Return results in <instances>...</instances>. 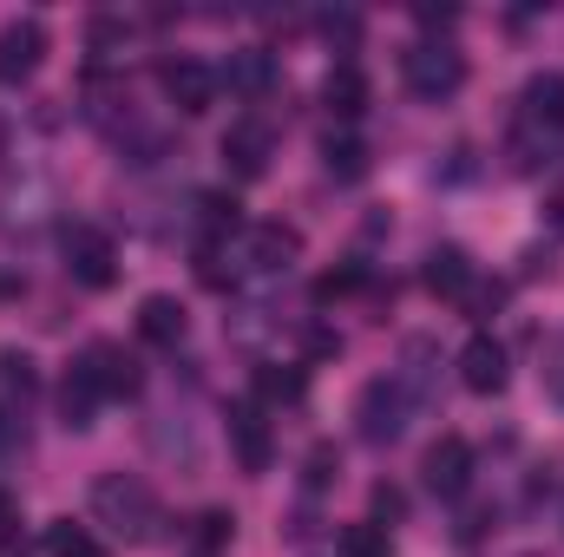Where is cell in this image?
Listing matches in <instances>:
<instances>
[{"instance_id": "6da1fadb", "label": "cell", "mask_w": 564, "mask_h": 557, "mask_svg": "<svg viewBox=\"0 0 564 557\" xmlns=\"http://www.w3.org/2000/svg\"><path fill=\"white\" fill-rule=\"evenodd\" d=\"M93 518L106 525V532H119L126 545H139L158 532V499H151V485L132 479V472H106L99 485H93Z\"/></svg>"}, {"instance_id": "7a4b0ae2", "label": "cell", "mask_w": 564, "mask_h": 557, "mask_svg": "<svg viewBox=\"0 0 564 557\" xmlns=\"http://www.w3.org/2000/svg\"><path fill=\"white\" fill-rule=\"evenodd\" d=\"M401 73H408V92L426 99V106H440V99H453V92L466 86V59H459L453 46H440V40H421V46L401 59Z\"/></svg>"}, {"instance_id": "3957f363", "label": "cell", "mask_w": 564, "mask_h": 557, "mask_svg": "<svg viewBox=\"0 0 564 557\" xmlns=\"http://www.w3.org/2000/svg\"><path fill=\"white\" fill-rule=\"evenodd\" d=\"M408 387L401 381H368L361 387V401H355V419H361V439H375V446H388V439H401L408 433Z\"/></svg>"}, {"instance_id": "277c9868", "label": "cell", "mask_w": 564, "mask_h": 557, "mask_svg": "<svg viewBox=\"0 0 564 557\" xmlns=\"http://www.w3.org/2000/svg\"><path fill=\"white\" fill-rule=\"evenodd\" d=\"M66 270H73L79 288H112V276H119V250H112V237L93 230V223H79V230L66 237Z\"/></svg>"}, {"instance_id": "5b68a950", "label": "cell", "mask_w": 564, "mask_h": 557, "mask_svg": "<svg viewBox=\"0 0 564 557\" xmlns=\"http://www.w3.org/2000/svg\"><path fill=\"white\" fill-rule=\"evenodd\" d=\"M270 157H276V132H270V119H257V112L230 119V132H224V164H230L237 177H263Z\"/></svg>"}, {"instance_id": "8992f818", "label": "cell", "mask_w": 564, "mask_h": 557, "mask_svg": "<svg viewBox=\"0 0 564 557\" xmlns=\"http://www.w3.org/2000/svg\"><path fill=\"white\" fill-rule=\"evenodd\" d=\"M40 59H46V26H40V20H7V26H0V86L33 79Z\"/></svg>"}, {"instance_id": "52a82bcc", "label": "cell", "mask_w": 564, "mask_h": 557, "mask_svg": "<svg viewBox=\"0 0 564 557\" xmlns=\"http://www.w3.org/2000/svg\"><path fill=\"white\" fill-rule=\"evenodd\" d=\"M79 368L93 374V387L106 394V401H126V394H139V354H126L119 341H93L86 354H79Z\"/></svg>"}, {"instance_id": "ba28073f", "label": "cell", "mask_w": 564, "mask_h": 557, "mask_svg": "<svg viewBox=\"0 0 564 557\" xmlns=\"http://www.w3.org/2000/svg\"><path fill=\"white\" fill-rule=\"evenodd\" d=\"M164 99L184 112V119H204L217 106V73L204 59H171L164 66Z\"/></svg>"}, {"instance_id": "9c48e42d", "label": "cell", "mask_w": 564, "mask_h": 557, "mask_svg": "<svg viewBox=\"0 0 564 557\" xmlns=\"http://www.w3.org/2000/svg\"><path fill=\"white\" fill-rule=\"evenodd\" d=\"M426 472V492H440V499H459L466 492V479H473V446L459 439V433H446V439H433L421 459Z\"/></svg>"}, {"instance_id": "30bf717a", "label": "cell", "mask_w": 564, "mask_h": 557, "mask_svg": "<svg viewBox=\"0 0 564 557\" xmlns=\"http://www.w3.org/2000/svg\"><path fill=\"white\" fill-rule=\"evenodd\" d=\"M243 256H250L257 276H276V270H289V263L302 256V230H295V223H250Z\"/></svg>"}, {"instance_id": "8fae6325", "label": "cell", "mask_w": 564, "mask_h": 557, "mask_svg": "<svg viewBox=\"0 0 564 557\" xmlns=\"http://www.w3.org/2000/svg\"><path fill=\"white\" fill-rule=\"evenodd\" d=\"M459 381H466L473 394H499V387H506V348H499L492 335H473V341L459 348Z\"/></svg>"}, {"instance_id": "7c38bea8", "label": "cell", "mask_w": 564, "mask_h": 557, "mask_svg": "<svg viewBox=\"0 0 564 557\" xmlns=\"http://www.w3.org/2000/svg\"><path fill=\"white\" fill-rule=\"evenodd\" d=\"M230 446H237V459H243V472H270V419L263 407H230Z\"/></svg>"}, {"instance_id": "4fadbf2b", "label": "cell", "mask_w": 564, "mask_h": 557, "mask_svg": "<svg viewBox=\"0 0 564 557\" xmlns=\"http://www.w3.org/2000/svg\"><path fill=\"white\" fill-rule=\"evenodd\" d=\"M184 328H191V315H184L177 295H144L139 302V335L151 341V348H177Z\"/></svg>"}, {"instance_id": "5bb4252c", "label": "cell", "mask_w": 564, "mask_h": 557, "mask_svg": "<svg viewBox=\"0 0 564 557\" xmlns=\"http://www.w3.org/2000/svg\"><path fill=\"white\" fill-rule=\"evenodd\" d=\"M525 125H539L545 139H564V73H539L525 86Z\"/></svg>"}, {"instance_id": "9a60e30c", "label": "cell", "mask_w": 564, "mask_h": 557, "mask_svg": "<svg viewBox=\"0 0 564 557\" xmlns=\"http://www.w3.org/2000/svg\"><path fill=\"white\" fill-rule=\"evenodd\" d=\"M99 401H106V394H99V387H93V374L73 361V368H66V381H59V426H66V433H86Z\"/></svg>"}, {"instance_id": "2e32d148", "label": "cell", "mask_w": 564, "mask_h": 557, "mask_svg": "<svg viewBox=\"0 0 564 557\" xmlns=\"http://www.w3.org/2000/svg\"><path fill=\"white\" fill-rule=\"evenodd\" d=\"M224 79H230V92H243V99H263V92L276 86V59H270L263 46H243V53H230Z\"/></svg>"}, {"instance_id": "e0dca14e", "label": "cell", "mask_w": 564, "mask_h": 557, "mask_svg": "<svg viewBox=\"0 0 564 557\" xmlns=\"http://www.w3.org/2000/svg\"><path fill=\"white\" fill-rule=\"evenodd\" d=\"M322 106H328V119H361V112H368V79H361V66H335L328 86H322Z\"/></svg>"}, {"instance_id": "ac0fdd59", "label": "cell", "mask_w": 564, "mask_h": 557, "mask_svg": "<svg viewBox=\"0 0 564 557\" xmlns=\"http://www.w3.org/2000/svg\"><path fill=\"white\" fill-rule=\"evenodd\" d=\"M426 288H433V295H466V288H473V256H466L459 243H440V250L426 256Z\"/></svg>"}, {"instance_id": "d6986e66", "label": "cell", "mask_w": 564, "mask_h": 557, "mask_svg": "<svg viewBox=\"0 0 564 557\" xmlns=\"http://www.w3.org/2000/svg\"><path fill=\"white\" fill-rule=\"evenodd\" d=\"M0 394H7V407H33V401H40V368H33V354L0 348Z\"/></svg>"}, {"instance_id": "ffe728a7", "label": "cell", "mask_w": 564, "mask_h": 557, "mask_svg": "<svg viewBox=\"0 0 564 557\" xmlns=\"http://www.w3.org/2000/svg\"><path fill=\"white\" fill-rule=\"evenodd\" d=\"M322 171H328L335 184H361V177H368V144L355 139V132L328 139V144H322Z\"/></svg>"}, {"instance_id": "44dd1931", "label": "cell", "mask_w": 564, "mask_h": 557, "mask_svg": "<svg viewBox=\"0 0 564 557\" xmlns=\"http://www.w3.org/2000/svg\"><path fill=\"white\" fill-rule=\"evenodd\" d=\"M46 557H106V545L93 538V525L53 518V525H46Z\"/></svg>"}, {"instance_id": "7402d4cb", "label": "cell", "mask_w": 564, "mask_h": 557, "mask_svg": "<svg viewBox=\"0 0 564 557\" xmlns=\"http://www.w3.org/2000/svg\"><path fill=\"white\" fill-rule=\"evenodd\" d=\"M257 394L270 407H295L308 394V381H302V368H257Z\"/></svg>"}, {"instance_id": "603a6c76", "label": "cell", "mask_w": 564, "mask_h": 557, "mask_svg": "<svg viewBox=\"0 0 564 557\" xmlns=\"http://www.w3.org/2000/svg\"><path fill=\"white\" fill-rule=\"evenodd\" d=\"M341 557H394V538H388V525H341Z\"/></svg>"}, {"instance_id": "cb8c5ba5", "label": "cell", "mask_w": 564, "mask_h": 557, "mask_svg": "<svg viewBox=\"0 0 564 557\" xmlns=\"http://www.w3.org/2000/svg\"><path fill=\"white\" fill-rule=\"evenodd\" d=\"M197 217H204V230H210V237L243 230V204H237V197H197Z\"/></svg>"}, {"instance_id": "d4e9b609", "label": "cell", "mask_w": 564, "mask_h": 557, "mask_svg": "<svg viewBox=\"0 0 564 557\" xmlns=\"http://www.w3.org/2000/svg\"><path fill=\"white\" fill-rule=\"evenodd\" d=\"M335 472H341V452H335L328 439H315V446H308V459H302V479H308V492L335 485Z\"/></svg>"}, {"instance_id": "484cf974", "label": "cell", "mask_w": 564, "mask_h": 557, "mask_svg": "<svg viewBox=\"0 0 564 557\" xmlns=\"http://www.w3.org/2000/svg\"><path fill=\"white\" fill-rule=\"evenodd\" d=\"M230 532H237V518H230V512H204V518H197V545H204L210 557L230 545Z\"/></svg>"}, {"instance_id": "4316f807", "label": "cell", "mask_w": 564, "mask_h": 557, "mask_svg": "<svg viewBox=\"0 0 564 557\" xmlns=\"http://www.w3.org/2000/svg\"><path fill=\"white\" fill-rule=\"evenodd\" d=\"M368 505H375V525H394V518L408 512V499H401V485H375V499H368Z\"/></svg>"}, {"instance_id": "83f0119b", "label": "cell", "mask_w": 564, "mask_h": 557, "mask_svg": "<svg viewBox=\"0 0 564 557\" xmlns=\"http://www.w3.org/2000/svg\"><path fill=\"white\" fill-rule=\"evenodd\" d=\"M348 288H361V270H335V276L315 282V308H328L335 295H348Z\"/></svg>"}, {"instance_id": "f1b7e54d", "label": "cell", "mask_w": 564, "mask_h": 557, "mask_svg": "<svg viewBox=\"0 0 564 557\" xmlns=\"http://www.w3.org/2000/svg\"><path fill=\"white\" fill-rule=\"evenodd\" d=\"M197 276L210 282V288H230V270H224V250H217V243H204V256H197Z\"/></svg>"}, {"instance_id": "f546056e", "label": "cell", "mask_w": 564, "mask_h": 557, "mask_svg": "<svg viewBox=\"0 0 564 557\" xmlns=\"http://www.w3.org/2000/svg\"><path fill=\"white\" fill-rule=\"evenodd\" d=\"M545 387L564 401V341H552V354H545Z\"/></svg>"}, {"instance_id": "4dcf8cb0", "label": "cell", "mask_w": 564, "mask_h": 557, "mask_svg": "<svg viewBox=\"0 0 564 557\" xmlns=\"http://www.w3.org/2000/svg\"><path fill=\"white\" fill-rule=\"evenodd\" d=\"M197 557H210V551H197Z\"/></svg>"}]
</instances>
